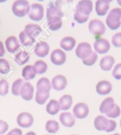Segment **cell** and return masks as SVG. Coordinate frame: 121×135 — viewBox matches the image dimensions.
I'll list each match as a JSON object with an SVG mask.
<instances>
[{
	"instance_id": "obj_1",
	"label": "cell",
	"mask_w": 121,
	"mask_h": 135,
	"mask_svg": "<svg viewBox=\"0 0 121 135\" xmlns=\"http://www.w3.org/2000/svg\"><path fill=\"white\" fill-rule=\"evenodd\" d=\"M93 9V4L91 1H80L76 6L74 18L77 23L82 24L88 20L90 14Z\"/></svg>"
},
{
	"instance_id": "obj_2",
	"label": "cell",
	"mask_w": 121,
	"mask_h": 135,
	"mask_svg": "<svg viewBox=\"0 0 121 135\" xmlns=\"http://www.w3.org/2000/svg\"><path fill=\"white\" fill-rule=\"evenodd\" d=\"M121 9L115 8L111 9L106 17V23L111 30L118 29L121 25Z\"/></svg>"
},
{
	"instance_id": "obj_3",
	"label": "cell",
	"mask_w": 121,
	"mask_h": 135,
	"mask_svg": "<svg viewBox=\"0 0 121 135\" xmlns=\"http://www.w3.org/2000/svg\"><path fill=\"white\" fill-rule=\"evenodd\" d=\"M30 6L29 2L25 0H18L14 2L12 6V11L18 17H23L29 13Z\"/></svg>"
},
{
	"instance_id": "obj_4",
	"label": "cell",
	"mask_w": 121,
	"mask_h": 135,
	"mask_svg": "<svg viewBox=\"0 0 121 135\" xmlns=\"http://www.w3.org/2000/svg\"><path fill=\"white\" fill-rule=\"evenodd\" d=\"M28 16L31 20L35 21L42 20L44 17V7L42 4H33L30 7Z\"/></svg>"
},
{
	"instance_id": "obj_5",
	"label": "cell",
	"mask_w": 121,
	"mask_h": 135,
	"mask_svg": "<svg viewBox=\"0 0 121 135\" xmlns=\"http://www.w3.org/2000/svg\"><path fill=\"white\" fill-rule=\"evenodd\" d=\"M89 30L92 34L96 36L104 35L106 32V27L102 21L99 20H92L88 26Z\"/></svg>"
},
{
	"instance_id": "obj_6",
	"label": "cell",
	"mask_w": 121,
	"mask_h": 135,
	"mask_svg": "<svg viewBox=\"0 0 121 135\" xmlns=\"http://www.w3.org/2000/svg\"><path fill=\"white\" fill-rule=\"evenodd\" d=\"M76 55L79 58L82 60L86 59L92 53L91 45L88 43L83 42L78 45L76 49Z\"/></svg>"
},
{
	"instance_id": "obj_7",
	"label": "cell",
	"mask_w": 121,
	"mask_h": 135,
	"mask_svg": "<svg viewBox=\"0 0 121 135\" xmlns=\"http://www.w3.org/2000/svg\"><path fill=\"white\" fill-rule=\"evenodd\" d=\"M34 122L33 115L28 113H22L17 117V123L19 126L23 128H28L32 126Z\"/></svg>"
},
{
	"instance_id": "obj_8",
	"label": "cell",
	"mask_w": 121,
	"mask_h": 135,
	"mask_svg": "<svg viewBox=\"0 0 121 135\" xmlns=\"http://www.w3.org/2000/svg\"><path fill=\"white\" fill-rule=\"evenodd\" d=\"M74 117L79 119H83L88 116L89 113V108L85 103H79L74 106L73 109Z\"/></svg>"
},
{
	"instance_id": "obj_9",
	"label": "cell",
	"mask_w": 121,
	"mask_h": 135,
	"mask_svg": "<svg viewBox=\"0 0 121 135\" xmlns=\"http://www.w3.org/2000/svg\"><path fill=\"white\" fill-rule=\"evenodd\" d=\"M50 59L52 63L55 65H62L64 64L66 61V55L62 50H54L51 54Z\"/></svg>"
},
{
	"instance_id": "obj_10",
	"label": "cell",
	"mask_w": 121,
	"mask_h": 135,
	"mask_svg": "<svg viewBox=\"0 0 121 135\" xmlns=\"http://www.w3.org/2000/svg\"><path fill=\"white\" fill-rule=\"evenodd\" d=\"M34 91L33 86L30 83H25L20 88V95L24 100L30 101L33 99Z\"/></svg>"
},
{
	"instance_id": "obj_11",
	"label": "cell",
	"mask_w": 121,
	"mask_h": 135,
	"mask_svg": "<svg viewBox=\"0 0 121 135\" xmlns=\"http://www.w3.org/2000/svg\"><path fill=\"white\" fill-rule=\"evenodd\" d=\"M93 46L96 52L99 54H103L109 50L110 45L107 40L105 38H99L94 43Z\"/></svg>"
},
{
	"instance_id": "obj_12",
	"label": "cell",
	"mask_w": 121,
	"mask_h": 135,
	"mask_svg": "<svg viewBox=\"0 0 121 135\" xmlns=\"http://www.w3.org/2000/svg\"><path fill=\"white\" fill-rule=\"evenodd\" d=\"M52 85L53 88L55 90H63L67 85L66 78L62 75L54 76L52 81Z\"/></svg>"
},
{
	"instance_id": "obj_13",
	"label": "cell",
	"mask_w": 121,
	"mask_h": 135,
	"mask_svg": "<svg viewBox=\"0 0 121 135\" xmlns=\"http://www.w3.org/2000/svg\"><path fill=\"white\" fill-rule=\"evenodd\" d=\"M96 90L98 94L105 95L109 94L111 92L112 90V85L110 82L108 81H101L97 84Z\"/></svg>"
},
{
	"instance_id": "obj_14",
	"label": "cell",
	"mask_w": 121,
	"mask_h": 135,
	"mask_svg": "<svg viewBox=\"0 0 121 135\" xmlns=\"http://www.w3.org/2000/svg\"><path fill=\"white\" fill-rule=\"evenodd\" d=\"M59 119L61 123L64 126L67 127H73L75 124V122H76L74 117L72 115L71 113L69 112L62 113L60 115Z\"/></svg>"
},
{
	"instance_id": "obj_15",
	"label": "cell",
	"mask_w": 121,
	"mask_h": 135,
	"mask_svg": "<svg viewBox=\"0 0 121 135\" xmlns=\"http://www.w3.org/2000/svg\"><path fill=\"white\" fill-rule=\"evenodd\" d=\"M49 46L45 42H40L37 43L34 47L35 54L40 57L46 56L49 53Z\"/></svg>"
},
{
	"instance_id": "obj_16",
	"label": "cell",
	"mask_w": 121,
	"mask_h": 135,
	"mask_svg": "<svg viewBox=\"0 0 121 135\" xmlns=\"http://www.w3.org/2000/svg\"><path fill=\"white\" fill-rule=\"evenodd\" d=\"M111 1H97L96 2V12L99 16H105L109 9Z\"/></svg>"
},
{
	"instance_id": "obj_17",
	"label": "cell",
	"mask_w": 121,
	"mask_h": 135,
	"mask_svg": "<svg viewBox=\"0 0 121 135\" xmlns=\"http://www.w3.org/2000/svg\"><path fill=\"white\" fill-rule=\"evenodd\" d=\"M7 49L9 53H15L20 47V45L15 36H10L6 40Z\"/></svg>"
},
{
	"instance_id": "obj_18",
	"label": "cell",
	"mask_w": 121,
	"mask_h": 135,
	"mask_svg": "<svg viewBox=\"0 0 121 135\" xmlns=\"http://www.w3.org/2000/svg\"><path fill=\"white\" fill-rule=\"evenodd\" d=\"M115 104L114 100L112 97H108L102 102L99 110L101 113L106 114L112 110Z\"/></svg>"
},
{
	"instance_id": "obj_19",
	"label": "cell",
	"mask_w": 121,
	"mask_h": 135,
	"mask_svg": "<svg viewBox=\"0 0 121 135\" xmlns=\"http://www.w3.org/2000/svg\"><path fill=\"white\" fill-rule=\"evenodd\" d=\"M24 32L27 35L31 36L33 38L37 37L42 32V29L39 26L34 24H30L26 26Z\"/></svg>"
},
{
	"instance_id": "obj_20",
	"label": "cell",
	"mask_w": 121,
	"mask_h": 135,
	"mask_svg": "<svg viewBox=\"0 0 121 135\" xmlns=\"http://www.w3.org/2000/svg\"><path fill=\"white\" fill-rule=\"evenodd\" d=\"M109 123V120L103 115H98L94 121V125L99 131H106Z\"/></svg>"
},
{
	"instance_id": "obj_21",
	"label": "cell",
	"mask_w": 121,
	"mask_h": 135,
	"mask_svg": "<svg viewBox=\"0 0 121 135\" xmlns=\"http://www.w3.org/2000/svg\"><path fill=\"white\" fill-rule=\"evenodd\" d=\"M60 17L62 18L63 17V13L61 9L57 6H55L52 3H50L48 5L47 8V20L53 17Z\"/></svg>"
},
{
	"instance_id": "obj_22",
	"label": "cell",
	"mask_w": 121,
	"mask_h": 135,
	"mask_svg": "<svg viewBox=\"0 0 121 135\" xmlns=\"http://www.w3.org/2000/svg\"><path fill=\"white\" fill-rule=\"evenodd\" d=\"M114 57L111 56H106L102 58L100 62V68L104 71H109L112 69L115 64Z\"/></svg>"
},
{
	"instance_id": "obj_23",
	"label": "cell",
	"mask_w": 121,
	"mask_h": 135,
	"mask_svg": "<svg viewBox=\"0 0 121 135\" xmlns=\"http://www.w3.org/2000/svg\"><path fill=\"white\" fill-rule=\"evenodd\" d=\"M51 84L49 79L45 77L40 78L37 83V91L41 92L50 93L51 90Z\"/></svg>"
},
{
	"instance_id": "obj_24",
	"label": "cell",
	"mask_w": 121,
	"mask_h": 135,
	"mask_svg": "<svg viewBox=\"0 0 121 135\" xmlns=\"http://www.w3.org/2000/svg\"><path fill=\"white\" fill-rule=\"evenodd\" d=\"M76 40L72 37H66L60 41V45L66 51H70L76 45Z\"/></svg>"
},
{
	"instance_id": "obj_25",
	"label": "cell",
	"mask_w": 121,
	"mask_h": 135,
	"mask_svg": "<svg viewBox=\"0 0 121 135\" xmlns=\"http://www.w3.org/2000/svg\"><path fill=\"white\" fill-rule=\"evenodd\" d=\"M58 103L60 110H67L72 105V97L70 95H64L60 98Z\"/></svg>"
},
{
	"instance_id": "obj_26",
	"label": "cell",
	"mask_w": 121,
	"mask_h": 135,
	"mask_svg": "<svg viewBox=\"0 0 121 135\" xmlns=\"http://www.w3.org/2000/svg\"><path fill=\"white\" fill-rule=\"evenodd\" d=\"M48 26L52 31H56L62 27L63 23L62 18L60 17H53L48 19Z\"/></svg>"
},
{
	"instance_id": "obj_27",
	"label": "cell",
	"mask_w": 121,
	"mask_h": 135,
	"mask_svg": "<svg viewBox=\"0 0 121 135\" xmlns=\"http://www.w3.org/2000/svg\"><path fill=\"white\" fill-rule=\"evenodd\" d=\"M36 72L33 66L27 65L25 66L23 69L22 75L24 79L26 81L31 80L35 78Z\"/></svg>"
},
{
	"instance_id": "obj_28",
	"label": "cell",
	"mask_w": 121,
	"mask_h": 135,
	"mask_svg": "<svg viewBox=\"0 0 121 135\" xmlns=\"http://www.w3.org/2000/svg\"><path fill=\"white\" fill-rule=\"evenodd\" d=\"M30 59V54L26 51H20L16 55L14 61L19 65H23L28 62Z\"/></svg>"
},
{
	"instance_id": "obj_29",
	"label": "cell",
	"mask_w": 121,
	"mask_h": 135,
	"mask_svg": "<svg viewBox=\"0 0 121 135\" xmlns=\"http://www.w3.org/2000/svg\"><path fill=\"white\" fill-rule=\"evenodd\" d=\"M20 41L23 46L30 47L35 42V38L28 36L24 32H21L19 35Z\"/></svg>"
},
{
	"instance_id": "obj_30",
	"label": "cell",
	"mask_w": 121,
	"mask_h": 135,
	"mask_svg": "<svg viewBox=\"0 0 121 135\" xmlns=\"http://www.w3.org/2000/svg\"><path fill=\"white\" fill-rule=\"evenodd\" d=\"M60 110L58 101L55 100H51L46 106V111L49 114L55 115L59 113Z\"/></svg>"
},
{
	"instance_id": "obj_31",
	"label": "cell",
	"mask_w": 121,
	"mask_h": 135,
	"mask_svg": "<svg viewBox=\"0 0 121 135\" xmlns=\"http://www.w3.org/2000/svg\"><path fill=\"white\" fill-rule=\"evenodd\" d=\"M34 68L36 74H44L47 70V65L45 62L41 61H37L34 64Z\"/></svg>"
},
{
	"instance_id": "obj_32",
	"label": "cell",
	"mask_w": 121,
	"mask_h": 135,
	"mask_svg": "<svg viewBox=\"0 0 121 135\" xmlns=\"http://www.w3.org/2000/svg\"><path fill=\"white\" fill-rule=\"evenodd\" d=\"M50 93L41 92V91H37L36 94L35 100L37 104L40 105H43L45 104L46 101L49 97Z\"/></svg>"
},
{
	"instance_id": "obj_33",
	"label": "cell",
	"mask_w": 121,
	"mask_h": 135,
	"mask_svg": "<svg viewBox=\"0 0 121 135\" xmlns=\"http://www.w3.org/2000/svg\"><path fill=\"white\" fill-rule=\"evenodd\" d=\"M46 129L50 133H56L59 129L58 122L55 120H48L46 124Z\"/></svg>"
},
{
	"instance_id": "obj_34",
	"label": "cell",
	"mask_w": 121,
	"mask_h": 135,
	"mask_svg": "<svg viewBox=\"0 0 121 135\" xmlns=\"http://www.w3.org/2000/svg\"><path fill=\"white\" fill-rule=\"evenodd\" d=\"M23 84L24 81L22 79H18L14 81L12 85V94L16 96L20 95V88Z\"/></svg>"
},
{
	"instance_id": "obj_35",
	"label": "cell",
	"mask_w": 121,
	"mask_h": 135,
	"mask_svg": "<svg viewBox=\"0 0 121 135\" xmlns=\"http://www.w3.org/2000/svg\"><path fill=\"white\" fill-rule=\"evenodd\" d=\"M9 69H10V65L8 61L4 59H0V74H8Z\"/></svg>"
},
{
	"instance_id": "obj_36",
	"label": "cell",
	"mask_w": 121,
	"mask_h": 135,
	"mask_svg": "<svg viewBox=\"0 0 121 135\" xmlns=\"http://www.w3.org/2000/svg\"><path fill=\"white\" fill-rule=\"evenodd\" d=\"M97 59H98V55L95 52H92L88 58L83 60V63L86 66H92L93 64H95Z\"/></svg>"
},
{
	"instance_id": "obj_37",
	"label": "cell",
	"mask_w": 121,
	"mask_h": 135,
	"mask_svg": "<svg viewBox=\"0 0 121 135\" xmlns=\"http://www.w3.org/2000/svg\"><path fill=\"white\" fill-rule=\"evenodd\" d=\"M9 84L5 79L0 81V95L5 96L8 93Z\"/></svg>"
},
{
	"instance_id": "obj_38",
	"label": "cell",
	"mask_w": 121,
	"mask_h": 135,
	"mask_svg": "<svg viewBox=\"0 0 121 135\" xmlns=\"http://www.w3.org/2000/svg\"><path fill=\"white\" fill-rule=\"evenodd\" d=\"M120 114V109L119 106L117 104H115L114 107L112 108V110L110 111V112H109L107 114H106V115L108 117L110 118H117L119 117Z\"/></svg>"
},
{
	"instance_id": "obj_39",
	"label": "cell",
	"mask_w": 121,
	"mask_h": 135,
	"mask_svg": "<svg viewBox=\"0 0 121 135\" xmlns=\"http://www.w3.org/2000/svg\"><path fill=\"white\" fill-rule=\"evenodd\" d=\"M112 42L115 47H121V32L116 33L113 36Z\"/></svg>"
},
{
	"instance_id": "obj_40",
	"label": "cell",
	"mask_w": 121,
	"mask_h": 135,
	"mask_svg": "<svg viewBox=\"0 0 121 135\" xmlns=\"http://www.w3.org/2000/svg\"><path fill=\"white\" fill-rule=\"evenodd\" d=\"M112 76L117 80L121 79V63L117 64L115 66L112 72Z\"/></svg>"
},
{
	"instance_id": "obj_41",
	"label": "cell",
	"mask_w": 121,
	"mask_h": 135,
	"mask_svg": "<svg viewBox=\"0 0 121 135\" xmlns=\"http://www.w3.org/2000/svg\"><path fill=\"white\" fill-rule=\"evenodd\" d=\"M8 124L7 123L3 121V120H0V135L4 134L8 131Z\"/></svg>"
},
{
	"instance_id": "obj_42",
	"label": "cell",
	"mask_w": 121,
	"mask_h": 135,
	"mask_svg": "<svg viewBox=\"0 0 121 135\" xmlns=\"http://www.w3.org/2000/svg\"><path fill=\"white\" fill-rule=\"evenodd\" d=\"M117 123L116 122L113 121V120H109V123H108V125L107 127V129L106 130V132H113V131H115L116 127H117Z\"/></svg>"
},
{
	"instance_id": "obj_43",
	"label": "cell",
	"mask_w": 121,
	"mask_h": 135,
	"mask_svg": "<svg viewBox=\"0 0 121 135\" xmlns=\"http://www.w3.org/2000/svg\"><path fill=\"white\" fill-rule=\"evenodd\" d=\"M23 133L20 129H14L9 132L7 135H22Z\"/></svg>"
},
{
	"instance_id": "obj_44",
	"label": "cell",
	"mask_w": 121,
	"mask_h": 135,
	"mask_svg": "<svg viewBox=\"0 0 121 135\" xmlns=\"http://www.w3.org/2000/svg\"><path fill=\"white\" fill-rule=\"evenodd\" d=\"M5 53H6V51H5L3 43H2L1 41H0V57L3 56Z\"/></svg>"
},
{
	"instance_id": "obj_45",
	"label": "cell",
	"mask_w": 121,
	"mask_h": 135,
	"mask_svg": "<svg viewBox=\"0 0 121 135\" xmlns=\"http://www.w3.org/2000/svg\"><path fill=\"white\" fill-rule=\"evenodd\" d=\"M25 135H36V134L33 132H28L27 133H26Z\"/></svg>"
},
{
	"instance_id": "obj_46",
	"label": "cell",
	"mask_w": 121,
	"mask_h": 135,
	"mask_svg": "<svg viewBox=\"0 0 121 135\" xmlns=\"http://www.w3.org/2000/svg\"><path fill=\"white\" fill-rule=\"evenodd\" d=\"M117 2L118 4H119V5L121 6V1H117Z\"/></svg>"
},
{
	"instance_id": "obj_47",
	"label": "cell",
	"mask_w": 121,
	"mask_h": 135,
	"mask_svg": "<svg viewBox=\"0 0 121 135\" xmlns=\"http://www.w3.org/2000/svg\"><path fill=\"white\" fill-rule=\"evenodd\" d=\"M112 135H120V134H118V133H115V134H112Z\"/></svg>"
},
{
	"instance_id": "obj_48",
	"label": "cell",
	"mask_w": 121,
	"mask_h": 135,
	"mask_svg": "<svg viewBox=\"0 0 121 135\" xmlns=\"http://www.w3.org/2000/svg\"><path fill=\"white\" fill-rule=\"evenodd\" d=\"M120 127H121V119H120Z\"/></svg>"
},
{
	"instance_id": "obj_49",
	"label": "cell",
	"mask_w": 121,
	"mask_h": 135,
	"mask_svg": "<svg viewBox=\"0 0 121 135\" xmlns=\"http://www.w3.org/2000/svg\"><path fill=\"white\" fill-rule=\"evenodd\" d=\"M73 135H74V134H73Z\"/></svg>"
}]
</instances>
